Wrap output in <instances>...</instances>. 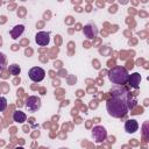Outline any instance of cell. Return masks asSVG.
<instances>
[{
	"instance_id": "13",
	"label": "cell",
	"mask_w": 149,
	"mask_h": 149,
	"mask_svg": "<svg viewBox=\"0 0 149 149\" xmlns=\"http://www.w3.org/2000/svg\"><path fill=\"white\" fill-rule=\"evenodd\" d=\"M8 72H9L10 74H13V76H17V74H20V72H21V68H20L17 64H10V65L8 66Z\"/></svg>"
},
{
	"instance_id": "8",
	"label": "cell",
	"mask_w": 149,
	"mask_h": 149,
	"mask_svg": "<svg viewBox=\"0 0 149 149\" xmlns=\"http://www.w3.org/2000/svg\"><path fill=\"white\" fill-rule=\"evenodd\" d=\"M133 88H139L140 87V83H141V74L139 72H134L128 77V81H127Z\"/></svg>"
},
{
	"instance_id": "15",
	"label": "cell",
	"mask_w": 149,
	"mask_h": 149,
	"mask_svg": "<svg viewBox=\"0 0 149 149\" xmlns=\"http://www.w3.org/2000/svg\"><path fill=\"white\" fill-rule=\"evenodd\" d=\"M5 65H6V56L2 52H0V71L3 70Z\"/></svg>"
},
{
	"instance_id": "7",
	"label": "cell",
	"mask_w": 149,
	"mask_h": 149,
	"mask_svg": "<svg viewBox=\"0 0 149 149\" xmlns=\"http://www.w3.org/2000/svg\"><path fill=\"white\" fill-rule=\"evenodd\" d=\"M35 42L38 45H42V47L48 45L49 42H50V35H49V33H47V31H38L36 34V36H35Z\"/></svg>"
},
{
	"instance_id": "6",
	"label": "cell",
	"mask_w": 149,
	"mask_h": 149,
	"mask_svg": "<svg viewBox=\"0 0 149 149\" xmlns=\"http://www.w3.org/2000/svg\"><path fill=\"white\" fill-rule=\"evenodd\" d=\"M83 33H84L85 37H87V38H90V40H93V38L98 35V28H97L95 24H93V23H87L86 26H84Z\"/></svg>"
},
{
	"instance_id": "17",
	"label": "cell",
	"mask_w": 149,
	"mask_h": 149,
	"mask_svg": "<svg viewBox=\"0 0 149 149\" xmlns=\"http://www.w3.org/2000/svg\"><path fill=\"white\" fill-rule=\"evenodd\" d=\"M61 149H68V148H61Z\"/></svg>"
},
{
	"instance_id": "1",
	"label": "cell",
	"mask_w": 149,
	"mask_h": 149,
	"mask_svg": "<svg viewBox=\"0 0 149 149\" xmlns=\"http://www.w3.org/2000/svg\"><path fill=\"white\" fill-rule=\"evenodd\" d=\"M112 98H109L106 102V109L108 114L113 118H123L128 113L127 99L130 92L126 90L123 86L115 85L112 90Z\"/></svg>"
},
{
	"instance_id": "3",
	"label": "cell",
	"mask_w": 149,
	"mask_h": 149,
	"mask_svg": "<svg viewBox=\"0 0 149 149\" xmlns=\"http://www.w3.org/2000/svg\"><path fill=\"white\" fill-rule=\"evenodd\" d=\"M28 76H29V78H30L33 81L40 83V81H42V80L44 79V77H45V71H44L42 68H40V66H34V68H31V69L29 70Z\"/></svg>"
},
{
	"instance_id": "9",
	"label": "cell",
	"mask_w": 149,
	"mask_h": 149,
	"mask_svg": "<svg viewBox=\"0 0 149 149\" xmlns=\"http://www.w3.org/2000/svg\"><path fill=\"white\" fill-rule=\"evenodd\" d=\"M137 129H139V123H137L136 120L129 119V120H127V121L125 122V130H126L127 133L133 134V133H135Z\"/></svg>"
},
{
	"instance_id": "14",
	"label": "cell",
	"mask_w": 149,
	"mask_h": 149,
	"mask_svg": "<svg viewBox=\"0 0 149 149\" xmlns=\"http://www.w3.org/2000/svg\"><path fill=\"white\" fill-rule=\"evenodd\" d=\"M7 108V99L5 97H0V112Z\"/></svg>"
},
{
	"instance_id": "10",
	"label": "cell",
	"mask_w": 149,
	"mask_h": 149,
	"mask_svg": "<svg viewBox=\"0 0 149 149\" xmlns=\"http://www.w3.org/2000/svg\"><path fill=\"white\" fill-rule=\"evenodd\" d=\"M23 31H24V26H23V24H17V26H15V27L10 30V36H12V38H14V40H17V38L22 35Z\"/></svg>"
},
{
	"instance_id": "4",
	"label": "cell",
	"mask_w": 149,
	"mask_h": 149,
	"mask_svg": "<svg viewBox=\"0 0 149 149\" xmlns=\"http://www.w3.org/2000/svg\"><path fill=\"white\" fill-rule=\"evenodd\" d=\"M92 137L97 143H101L107 137V130L102 126H94L92 129Z\"/></svg>"
},
{
	"instance_id": "11",
	"label": "cell",
	"mask_w": 149,
	"mask_h": 149,
	"mask_svg": "<svg viewBox=\"0 0 149 149\" xmlns=\"http://www.w3.org/2000/svg\"><path fill=\"white\" fill-rule=\"evenodd\" d=\"M13 120L17 123H23L27 120V115L21 111H16L13 113Z\"/></svg>"
},
{
	"instance_id": "16",
	"label": "cell",
	"mask_w": 149,
	"mask_h": 149,
	"mask_svg": "<svg viewBox=\"0 0 149 149\" xmlns=\"http://www.w3.org/2000/svg\"><path fill=\"white\" fill-rule=\"evenodd\" d=\"M15 149H24V148H23V147H16Z\"/></svg>"
},
{
	"instance_id": "12",
	"label": "cell",
	"mask_w": 149,
	"mask_h": 149,
	"mask_svg": "<svg viewBox=\"0 0 149 149\" xmlns=\"http://www.w3.org/2000/svg\"><path fill=\"white\" fill-rule=\"evenodd\" d=\"M136 105H137V100H136L135 95L130 93V94L128 95V99H127V106H128V109H133Z\"/></svg>"
},
{
	"instance_id": "5",
	"label": "cell",
	"mask_w": 149,
	"mask_h": 149,
	"mask_svg": "<svg viewBox=\"0 0 149 149\" xmlns=\"http://www.w3.org/2000/svg\"><path fill=\"white\" fill-rule=\"evenodd\" d=\"M26 108L29 112H36L41 108V99L36 95H30L28 97L26 101Z\"/></svg>"
},
{
	"instance_id": "2",
	"label": "cell",
	"mask_w": 149,
	"mask_h": 149,
	"mask_svg": "<svg viewBox=\"0 0 149 149\" xmlns=\"http://www.w3.org/2000/svg\"><path fill=\"white\" fill-rule=\"evenodd\" d=\"M128 71L123 66H114L108 71V79L112 84L122 86L128 81Z\"/></svg>"
}]
</instances>
